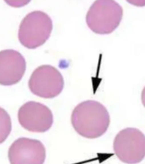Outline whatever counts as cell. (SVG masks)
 Masks as SVG:
<instances>
[{
    "label": "cell",
    "mask_w": 145,
    "mask_h": 164,
    "mask_svg": "<svg viewBox=\"0 0 145 164\" xmlns=\"http://www.w3.org/2000/svg\"><path fill=\"white\" fill-rule=\"evenodd\" d=\"M31 0H4V2L13 8H21L30 3Z\"/></svg>",
    "instance_id": "cell-10"
},
{
    "label": "cell",
    "mask_w": 145,
    "mask_h": 164,
    "mask_svg": "<svg viewBox=\"0 0 145 164\" xmlns=\"http://www.w3.org/2000/svg\"><path fill=\"white\" fill-rule=\"evenodd\" d=\"M123 9L115 0H96L86 15L88 27L97 34H109L120 25Z\"/></svg>",
    "instance_id": "cell-2"
},
{
    "label": "cell",
    "mask_w": 145,
    "mask_h": 164,
    "mask_svg": "<svg viewBox=\"0 0 145 164\" xmlns=\"http://www.w3.org/2000/svg\"><path fill=\"white\" fill-rule=\"evenodd\" d=\"M28 87L31 92L42 98H54L61 94L64 80L61 72L53 66L42 65L32 74Z\"/></svg>",
    "instance_id": "cell-5"
},
{
    "label": "cell",
    "mask_w": 145,
    "mask_h": 164,
    "mask_svg": "<svg viewBox=\"0 0 145 164\" xmlns=\"http://www.w3.org/2000/svg\"><path fill=\"white\" fill-rule=\"evenodd\" d=\"M53 28L51 18L40 10L27 14L21 21L18 39L20 43L27 49L42 46L50 38Z\"/></svg>",
    "instance_id": "cell-3"
},
{
    "label": "cell",
    "mask_w": 145,
    "mask_h": 164,
    "mask_svg": "<svg viewBox=\"0 0 145 164\" xmlns=\"http://www.w3.org/2000/svg\"><path fill=\"white\" fill-rule=\"evenodd\" d=\"M71 122L75 132L81 137L97 139L107 132L110 116L101 103L87 100L78 104L72 110Z\"/></svg>",
    "instance_id": "cell-1"
},
{
    "label": "cell",
    "mask_w": 145,
    "mask_h": 164,
    "mask_svg": "<svg viewBox=\"0 0 145 164\" xmlns=\"http://www.w3.org/2000/svg\"><path fill=\"white\" fill-rule=\"evenodd\" d=\"M8 157L10 164H44L46 151L39 140L20 138L10 145Z\"/></svg>",
    "instance_id": "cell-7"
},
{
    "label": "cell",
    "mask_w": 145,
    "mask_h": 164,
    "mask_svg": "<svg viewBox=\"0 0 145 164\" xmlns=\"http://www.w3.org/2000/svg\"><path fill=\"white\" fill-rule=\"evenodd\" d=\"M113 146L116 157L124 163H139L145 157V135L137 128L121 130L116 135Z\"/></svg>",
    "instance_id": "cell-4"
},
{
    "label": "cell",
    "mask_w": 145,
    "mask_h": 164,
    "mask_svg": "<svg viewBox=\"0 0 145 164\" xmlns=\"http://www.w3.org/2000/svg\"><path fill=\"white\" fill-rule=\"evenodd\" d=\"M20 125L33 133H45L52 126L54 118L51 110L46 105L30 101L24 104L18 111Z\"/></svg>",
    "instance_id": "cell-6"
},
{
    "label": "cell",
    "mask_w": 145,
    "mask_h": 164,
    "mask_svg": "<svg viewBox=\"0 0 145 164\" xmlns=\"http://www.w3.org/2000/svg\"><path fill=\"white\" fill-rule=\"evenodd\" d=\"M129 3L132 5L137 6V7H144L145 0H126Z\"/></svg>",
    "instance_id": "cell-11"
},
{
    "label": "cell",
    "mask_w": 145,
    "mask_h": 164,
    "mask_svg": "<svg viewBox=\"0 0 145 164\" xmlns=\"http://www.w3.org/2000/svg\"><path fill=\"white\" fill-rule=\"evenodd\" d=\"M141 98H142V103H143L144 106L145 107V86L144 88V90H143V92H142V97H141Z\"/></svg>",
    "instance_id": "cell-12"
},
{
    "label": "cell",
    "mask_w": 145,
    "mask_h": 164,
    "mask_svg": "<svg viewBox=\"0 0 145 164\" xmlns=\"http://www.w3.org/2000/svg\"><path fill=\"white\" fill-rule=\"evenodd\" d=\"M11 128L12 124L9 114L5 109L0 107V145L7 139Z\"/></svg>",
    "instance_id": "cell-9"
},
{
    "label": "cell",
    "mask_w": 145,
    "mask_h": 164,
    "mask_svg": "<svg viewBox=\"0 0 145 164\" xmlns=\"http://www.w3.org/2000/svg\"><path fill=\"white\" fill-rule=\"evenodd\" d=\"M26 60L15 50L0 52V85L13 86L20 82L26 71Z\"/></svg>",
    "instance_id": "cell-8"
}]
</instances>
